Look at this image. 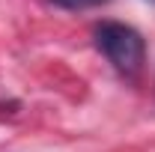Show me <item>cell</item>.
Returning a JSON list of instances; mask_svg holds the SVG:
<instances>
[{
	"label": "cell",
	"mask_w": 155,
	"mask_h": 152,
	"mask_svg": "<svg viewBox=\"0 0 155 152\" xmlns=\"http://www.w3.org/2000/svg\"><path fill=\"white\" fill-rule=\"evenodd\" d=\"M96 48L107 57L119 75L137 78L143 63H146V42L134 27L119 24V21H101L96 27Z\"/></svg>",
	"instance_id": "1"
},
{
	"label": "cell",
	"mask_w": 155,
	"mask_h": 152,
	"mask_svg": "<svg viewBox=\"0 0 155 152\" xmlns=\"http://www.w3.org/2000/svg\"><path fill=\"white\" fill-rule=\"evenodd\" d=\"M51 3H57L63 9H87V6H96L101 0H51Z\"/></svg>",
	"instance_id": "2"
}]
</instances>
